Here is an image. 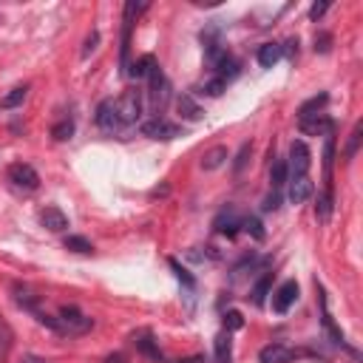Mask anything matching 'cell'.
<instances>
[{
    "label": "cell",
    "mask_w": 363,
    "mask_h": 363,
    "mask_svg": "<svg viewBox=\"0 0 363 363\" xmlns=\"http://www.w3.org/2000/svg\"><path fill=\"white\" fill-rule=\"evenodd\" d=\"M37 321H40L43 326H48V329L60 332V335H68V338L85 335V332L94 326V321H91L88 315H83V312H80L77 307H63L57 318L45 315V312H37Z\"/></svg>",
    "instance_id": "6da1fadb"
},
{
    "label": "cell",
    "mask_w": 363,
    "mask_h": 363,
    "mask_svg": "<svg viewBox=\"0 0 363 363\" xmlns=\"http://www.w3.org/2000/svg\"><path fill=\"white\" fill-rule=\"evenodd\" d=\"M148 94H151V108L159 116V111L167 105V100H171V83L165 80V74H162L159 65L148 74Z\"/></svg>",
    "instance_id": "7a4b0ae2"
},
{
    "label": "cell",
    "mask_w": 363,
    "mask_h": 363,
    "mask_svg": "<svg viewBox=\"0 0 363 363\" xmlns=\"http://www.w3.org/2000/svg\"><path fill=\"white\" fill-rule=\"evenodd\" d=\"M116 114H119V123H123V125H134L136 119L142 116V94L136 88H128L116 100Z\"/></svg>",
    "instance_id": "3957f363"
},
{
    "label": "cell",
    "mask_w": 363,
    "mask_h": 363,
    "mask_svg": "<svg viewBox=\"0 0 363 363\" xmlns=\"http://www.w3.org/2000/svg\"><path fill=\"white\" fill-rule=\"evenodd\" d=\"M9 182H12L14 187H20V190H37V187H40L37 171H34L32 165H26V162L9 165Z\"/></svg>",
    "instance_id": "277c9868"
},
{
    "label": "cell",
    "mask_w": 363,
    "mask_h": 363,
    "mask_svg": "<svg viewBox=\"0 0 363 363\" xmlns=\"http://www.w3.org/2000/svg\"><path fill=\"white\" fill-rule=\"evenodd\" d=\"M142 134L148 136V139H162V142H167V139L182 136V128L174 125V123H167L165 116H154V119H148V123L142 125Z\"/></svg>",
    "instance_id": "5b68a950"
},
{
    "label": "cell",
    "mask_w": 363,
    "mask_h": 363,
    "mask_svg": "<svg viewBox=\"0 0 363 363\" xmlns=\"http://www.w3.org/2000/svg\"><path fill=\"white\" fill-rule=\"evenodd\" d=\"M96 125H100V131H105V134H116L119 128H123L114 100H103L100 105H96Z\"/></svg>",
    "instance_id": "8992f818"
},
{
    "label": "cell",
    "mask_w": 363,
    "mask_h": 363,
    "mask_svg": "<svg viewBox=\"0 0 363 363\" xmlns=\"http://www.w3.org/2000/svg\"><path fill=\"white\" fill-rule=\"evenodd\" d=\"M287 171L295 176H307L309 171V148L304 142H293V148H289V165H287Z\"/></svg>",
    "instance_id": "52a82bcc"
},
{
    "label": "cell",
    "mask_w": 363,
    "mask_h": 363,
    "mask_svg": "<svg viewBox=\"0 0 363 363\" xmlns=\"http://www.w3.org/2000/svg\"><path fill=\"white\" fill-rule=\"evenodd\" d=\"M298 357L295 349H289L287 344H270V346H264L258 352V360L261 363H293Z\"/></svg>",
    "instance_id": "ba28073f"
},
{
    "label": "cell",
    "mask_w": 363,
    "mask_h": 363,
    "mask_svg": "<svg viewBox=\"0 0 363 363\" xmlns=\"http://www.w3.org/2000/svg\"><path fill=\"white\" fill-rule=\"evenodd\" d=\"M295 298H298V284H295V281H284V284L276 289V295H273V309L284 315V312L295 304Z\"/></svg>",
    "instance_id": "9c48e42d"
},
{
    "label": "cell",
    "mask_w": 363,
    "mask_h": 363,
    "mask_svg": "<svg viewBox=\"0 0 363 363\" xmlns=\"http://www.w3.org/2000/svg\"><path fill=\"white\" fill-rule=\"evenodd\" d=\"M12 295H14V304L23 307V309H29L37 315V307H40V295H37V289H32L29 284H14L12 287Z\"/></svg>",
    "instance_id": "30bf717a"
},
{
    "label": "cell",
    "mask_w": 363,
    "mask_h": 363,
    "mask_svg": "<svg viewBox=\"0 0 363 363\" xmlns=\"http://www.w3.org/2000/svg\"><path fill=\"white\" fill-rule=\"evenodd\" d=\"M213 227L219 230V233H225L227 238H233V236L238 233V227H241V216L236 213V207H225L219 216H216Z\"/></svg>",
    "instance_id": "8fae6325"
},
{
    "label": "cell",
    "mask_w": 363,
    "mask_h": 363,
    "mask_svg": "<svg viewBox=\"0 0 363 363\" xmlns=\"http://www.w3.org/2000/svg\"><path fill=\"white\" fill-rule=\"evenodd\" d=\"M134 344H136V349L148 357V360H154V363H159L162 360V352H159V344L154 341V335L148 332V329H142V332H136L134 335Z\"/></svg>",
    "instance_id": "7c38bea8"
},
{
    "label": "cell",
    "mask_w": 363,
    "mask_h": 363,
    "mask_svg": "<svg viewBox=\"0 0 363 363\" xmlns=\"http://www.w3.org/2000/svg\"><path fill=\"white\" fill-rule=\"evenodd\" d=\"M176 108H179V114L185 116V119H190V123H199V119L205 116V108L193 100L190 94H179L176 96Z\"/></svg>",
    "instance_id": "4fadbf2b"
},
{
    "label": "cell",
    "mask_w": 363,
    "mask_h": 363,
    "mask_svg": "<svg viewBox=\"0 0 363 363\" xmlns=\"http://www.w3.org/2000/svg\"><path fill=\"white\" fill-rule=\"evenodd\" d=\"M40 222H43V227H48L52 233H60V230L68 227V219H65V213L60 207H45L40 213Z\"/></svg>",
    "instance_id": "5bb4252c"
},
{
    "label": "cell",
    "mask_w": 363,
    "mask_h": 363,
    "mask_svg": "<svg viewBox=\"0 0 363 363\" xmlns=\"http://www.w3.org/2000/svg\"><path fill=\"white\" fill-rule=\"evenodd\" d=\"M309 196H312V182L307 176H295L289 182V202L293 205H304Z\"/></svg>",
    "instance_id": "9a60e30c"
},
{
    "label": "cell",
    "mask_w": 363,
    "mask_h": 363,
    "mask_svg": "<svg viewBox=\"0 0 363 363\" xmlns=\"http://www.w3.org/2000/svg\"><path fill=\"white\" fill-rule=\"evenodd\" d=\"M284 57V52H281V43H264L261 48H258V63L264 65V68H273L278 60Z\"/></svg>",
    "instance_id": "2e32d148"
},
{
    "label": "cell",
    "mask_w": 363,
    "mask_h": 363,
    "mask_svg": "<svg viewBox=\"0 0 363 363\" xmlns=\"http://www.w3.org/2000/svg\"><path fill=\"white\" fill-rule=\"evenodd\" d=\"M225 162H227V148H225V145H216V148H210L202 156V167H205V171H216V167H222Z\"/></svg>",
    "instance_id": "e0dca14e"
},
{
    "label": "cell",
    "mask_w": 363,
    "mask_h": 363,
    "mask_svg": "<svg viewBox=\"0 0 363 363\" xmlns=\"http://www.w3.org/2000/svg\"><path fill=\"white\" fill-rule=\"evenodd\" d=\"M216 363H233V344H230V332L216 335Z\"/></svg>",
    "instance_id": "ac0fdd59"
},
{
    "label": "cell",
    "mask_w": 363,
    "mask_h": 363,
    "mask_svg": "<svg viewBox=\"0 0 363 363\" xmlns=\"http://www.w3.org/2000/svg\"><path fill=\"white\" fill-rule=\"evenodd\" d=\"M12 346H14V332L6 321H0V363H6V357L12 355Z\"/></svg>",
    "instance_id": "d6986e66"
},
{
    "label": "cell",
    "mask_w": 363,
    "mask_h": 363,
    "mask_svg": "<svg viewBox=\"0 0 363 363\" xmlns=\"http://www.w3.org/2000/svg\"><path fill=\"white\" fill-rule=\"evenodd\" d=\"M301 128L307 131V134H321V131H332V123H329V119L326 116H307V119H301Z\"/></svg>",
    "instance_id": "ffe728a7"
},
{
    "label": "cell",
    "mask_w": 363,
    "mask_h": 363,
    "mask_svg": "<svg viewBox=\"0 0 363 363\" xmlns=\"http://www.w3.org/2000/svg\"><path fill=\"white\" fill-rule=\"evenodd\" d=\"M216 71H219V80H225V83H230L236 74H238V63L230 57V54H225L219 63H216Z\"/></svg>",
    "instance_id": "44dd1931"
},
{
    "label": "cell",
    "mask_w": 363,
    "mask_h": 363,
    "mask_svg": "<svg viewBox=\"0 0 363 363\" xmlns=\"http://www.w3.org/2000/svg\"><path fill=\"white\" fill-rule=\"evenodd\" d=\"M326 100L329 96L326 94H318V96H312L309 103H304L301 105V111H298V119H307V116H318V111L326 105Z\"/></svg>",
    "instance_id": "7402d4cb"
},
{
    "label": "cell",
    "mask_w": 363,
    "mask_h": 363,
    "mask_svg": "<svg viewBox=\"0 0 363 363\" xmlns=\"http://www.w3.org/2000/svg\"><path fill=\"white\" fill-rule=\"evenodd\" d=\"M26 94H29V85H17V88H12L3 100H0V108H17L23 100H26Z\"/></svg>",
    "instance_id": "603a6c76"
},
{
    "label": "cell",
    "mask_w": 363,
    "mask_h": 363,
    "mask_svg": "<svg viewBox=\"0 0 363 363\" xmlns=\"http://www.w3.org/2000/svg\"><path fill=\"white\" fill-rule=\"evenodd\" d=\"M315 216H318V222H329V216H332V190L326 187V193H321L318 196V205H315Z\"/></svg>",
    "instance_id": "cb8c5ba5"
},
{
    "label": "cell",
    "mask_w": 363,
    "mask_h": 363,
    "mask_svg": "<svg viewBox=\"0 0 363 363\" xmlns=\"http://www.w3.org/2000/svg\"><path fill=\"white\" fill-rule=\"evenodd\" d=\"M287 179H289V171H287V162H273V167H270V182H273V190H278L281 185H287Z\"/></svg>",
    "instance_id": "d4e9b609"
},
{
    "label": "cell",
    "mask_w": 363,
    "mask_h": 363,
    "mask_svg": "<svg viewBox=\"0 0 363 363\" xmlns=\"http://www.w3.org/2000/svg\"><path fill=\"white\" fill-rule=\"evenodd\" d=\"M52 136H54L57 142L71 139V136H74V119H60V123L52 128Z\"/></svg>",
    "instance_id": "484cf974"
},
{
    "label": "cell",
    "mask_w": 363,
    "mask_h": 363,
    "mask_svg": "<svg viewBox=\"0 0 363 363\" xmlns=\"http://www.w3.org/2000/svg\"><path fill=\"white\" fill-rule=\"evenodd\" d=\"M360 139H363V125L357 123V125L352 128V134H349L346 151H344V156H346V159H355V154H357V148H360Z\"/></svg>",
    "instance_id": "4316f807"
},
{
    "label": "cell",
    "mask_w": 363,
    "mask_h": 363,
    "mask_svg": "<svg viewBox=\"0 0 363 363\" xmlns=\"http://www.w3.org/2000/svg\"><path fill=\"white\" fill-rule=\"evenodd\" d=\"M156 68V60L151 57V54H145L139 63H134V68H131V74H136V77H148L151 71Z\"/></svg>",
    "instance_id": "83f0119b"
},
{
    "label": "cell",
    "mask_w": 363,
    "mask_h": 363,
    "mask_svg": "<svg viewBox=\"0 0 363 363\" xmlns=\"http://www.w3.org/2000/svg\"><path fill=\"white\" fill-rule=\"evenodd\" d=\"M241 227H245L253 238H258V241H264V236H267V233H264V225L256 219V216H247V219H241Z\"/></svg>",
    "instance_id": "f1b7e54d"
},
{
    "label": "cell",
    "mask_w": 363,
    "mask_h": 363,
    "mask_svg": "<svg viewBox=\"0 0 363 363\" xmlns=\"http://www.w3.org/2000/svg\"><path fill=\"white\" fill-rule=\"evenodd\" d=\"M65 247H68V250H74V253H91V250H94V247H91V241L83 238V236H68V238H65Z\"/></svg>",
    "instance_id": "f546056e"
},
{
    "label": "cell",
    "mask_w": 363,
    "mask_h": 363,
    "mask_svg": "<svg viewBox=\"0 0 363 363\" xmlns=\"http://www.w3.org/2000/svg\"><path fill=\"white\" fill-rule=\"evenodd\" d=\"M267 293H270V276H264L258 284H256V289H253V304H264V298H267Z\"/></svg>",
    "instance_id": "4dcf8cb0"
},
{
    "label": "cell",
    "mask_w": 363,
    "mask_h": 363,
    "mask_svg": "<svg viewBox=\"0 0 363 363\" xmlns=\"http://www.w3.org/2000/svg\"><path fill=\"white\" fill-rule=\"evenodd\" d=\"M225 88H227V83H225V80L213 77V80H207V83L202 85V94H207V96H219V94H222Z\"/></svg>",
    "instance_id": "1f68e13d"
},
{
    "label": "cell",
    "mask_w": 363,
    "mask_h": 363,
    "mask_svg": "<svg viewBox=\"0 0 363 363\" xmlns=\"http://www.w3.org/2000/svg\"><path fill=\"white\" fill-rule=\"evenodd\" d=\"M225 326H227V332H233V329H241V326H245V318H241V312H236V309L225 312Z\"/></svg>",
    "instance_id": "d6a6232c"
},
{
    "label": "cell",
    "mask_w": 363,
    "mask_h": 363,
    "mask_svg": "<svg viewBox=\"0 0 363 363\" xmlns=\"http://www.w3.org/2000/svg\"><path fill=\"white\" fill-rule=\"evenodd\" d=\"M278 207H281V193H278V190H273L270 196H264V205H261L264 213H273V210H278Z\"/></svg>",
    "instance_id": "836d02e7"
},
{
    "label": "cell",
    "mask_w": 363,
    "mask_h": 363,
    "mask_svg": "<svg viewBox=\"0 0 363 363\" xmlns=\"http://www.w3.org/2000/svg\"><path fill=\"white\" fill-rule=\"evenodd\" d=\"M250 145L245 142V145H241V151H238V156H236V165H233V171L236 174H241V171H245V165H247V156H250Z\"/></svg>",
    "instance_id": "e575fe53"
},
{
    "label": "cell",
    "mask_w": 363,
    "mask_h": 363,
    "mask_svg": "<svg viewBox=\"0 0 363 363\" xmlns=\"http://www.w3.org/2000/svg\"><path fill=\"white\" fill-rule=\"evenodd\" d=\"M324 167H326V176H329V171H332V156H335V139H332V134L326 136V151H324Z\"/></svg>",
    "instance_id": "d590c367"
},
{
    "label": "cell",
    "mask_w": 363,
    "mask_h": 363,
    "mask_svg": "<svg viewBox=\"0 0 363 363\" xmlns=\"http://www.w3.org/2000/svg\"><path fill=\"white\" fill-rule=\"evenodd\" d=\"M96 43H100V32H91V34L85 37V45H83V57H88V54L94 52Z\"/></svg>",
    "instance_id": "8d00e7d4"
},
{
    "label": "cell",
    "mask_w": 363,
    "mask_h": 363,
    "mask_svg": "<svg viewBox=\"0 0 363 363\" xmlns=\"http://www.w3.org/2000/svg\"><path fill=\"white\" fill-rule=\"evenodd\" d=\"M171 267H174V273H176V278H179V281H182L185 287H193V278L187 276V270H182V267H179V261H171Z\"/></svg>",
    "instance_id": "74e56055"
},
{
    "label": "cell",
    "mask_w": 363,
    "mask_h": 363,
    "mask_svg": "<svg viewBox=\"0 0 363 363\" xmlns=\"http://www.w3.org/2000/svg\"><path fill=\"white\" fill-rule=\"evenodd\" d=\"M329 45H332V37H329V34H318V37H315V52L326 54V52H329Z\"/></svg>",
    "instance_id": "f35d334b"
},
{
    "label": "cell",
    "mask_w": 363,
    "mask_h": 363,
    "mask_svg": "<svg viewBox=\"0 0 363 363\" xmlns=\"http://www.w3.org/2000/svg\"><path fill=\"white\" fill-rule=\"evenodd\" d=\"M326 9H329V3H315V6L309 9V17H312V20H318V17L326 14Z\"/></svg>",
    "instance_id": "ab89813d"
},
{
    "label": "cell",
    "mask_w": 363,
    "mask_h": 363,
    "mask_svg": "<svg viewBox=\"0 0 363 363\" xmlns=\"http://www.w3.org/2000/svg\"><path fill=\"white\" fill-rule=\"evenodd\" d=\"M281 52H287V57H295V54H298V40H289L287 48L281 45Z\"/></svg>",
    "instance_id": "60d3db41"
},
{
    "label": "cell",
    "mask_w": 363,
    "mask_h": 363,
    "mask_svg": "<svg viewBox=\"0 0 363 363\" xmlns=\"http://www.w3.org/2000/svg\"><path fill=\"white\" fill-rule=\"evenodd\" d=\"M20 363H48V360H43V357H34V355H29V357H23Z\"/></svg>",
    "instance_id": "b9f144b4"
},
{
    "label": "cell",
    "mask_w": 363,
    "mask_h": 363,
    "mask_svg": "<svg viewBox=\"0 0 363 363\" xmlns=\"http://www.w3.org/2000/svg\"><path fill=\"white\" fill-rule=\"evenodd\" d=\"M105 363H125V357L123 355H111V357H105Z\"/></svg>",
    "instance_id": "7bdbcfd3"
}]
</instances>
